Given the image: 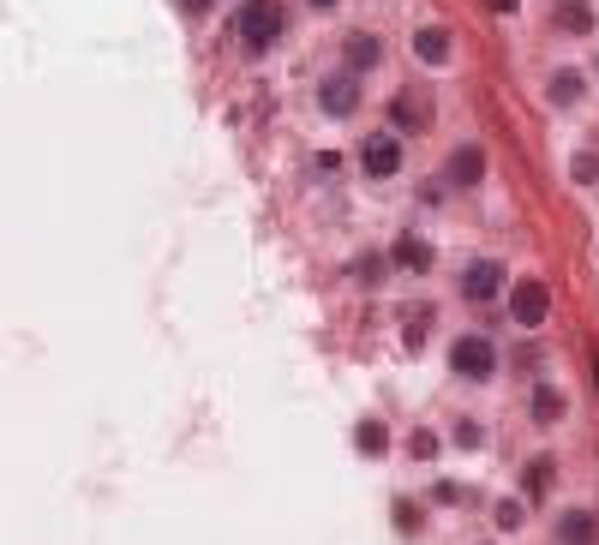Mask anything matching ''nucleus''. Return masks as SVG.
I'll return each instance as SVG.
<instances>
[{"label":"nucleus","mask_w":599,"mask_h":545,"mask_svg":"<svg viewBox=\"0 0 599 545\" xmlns=\"http://www.w3.org/2000/svg\"><path fill=\"white\" fill-rule=\"evenodd\" d=\"M228 36H234L246 54H270V48L288 36V12H282V0H240Z\"/></svg>","instance_id":"1"},{"label":"nucleus","mask_w":599,"mask_h":545,"mask_svg":"<svg viewBox=\"0 0 599 545\" xmlns=\"http://www.w3.org/2000/svg\"><path fill=\"white\" fill-rule=\"evenodd\" d=\"M450 372L468 378V384H486V378L498 372V348H492L486 336H462V342L450 348Z\"/></svg>","instance_id":"2"},{"label":"nucleus","mask_w":599,"mask_h":545,"mask_svg":"<svg viewBox=\"0 0 599 545\" xmlns=\"http://www.w3.org/2000/svg\"><path fill=\"white\" fill-rule=\"evenodd\" d=\"M510 318H516L522 330L546 324V318H552V288H546L540 276H522V282H516V294H510Z\"/></svg>","instance_id":"3"},{"label":"nucleus","mask_w":599,"mask_h":545,"mask_svg":"<svg viewBox=\"0 0 599 545\" xmlns=\"http://www.w3.org/2000/svg\"><path fill=\"white\" fill-rule=\"evenodd\" d=\"M360 168H366V180H390L402 168V138L396 132H372L360 144Z\"/></svg>","instance_id":"4"},{"label":"nucleus","mask_w":599,"mask_h":545,"mask_svg":"<svg viewBox=\"0 0 599 545\" xmlns=\"http://www.w3.org/2000/svg\"><path fill=\"white\" fill-rule=\"evenodd\" d=\"M498 288H504V264H498V258H474V264L462 270V294H468V300L486 306V300H498Z\"/></svg>","instance_id":"5"},{"label":"nucleus","mask_w":599,"mask_h":545,"mask_svg":"<svg viewBox=\"0 0 599 545\" xmlns=\"http://www.w3.org/2000/svg\"><path fill=\"white\" fill-rule=\"evenodd\" d=\"M480 174H486V150H480V144H456L444 180H450V186H480Z\"/></svg>","instance_id":"6"},{"label":"nucleus","mask_w":599,"mask_h":545,"mask_svg":"<svg viewBox=\"0 0 599 545\" xmlns=\"http://www.w3.org/2000/svg\"><path fill=\"white\" fill-rule=\"evenodd\" d=\"M342 60H348V78H354V72H372V66L384 60V42H378L372 30H354L348 48H342Z\"/></svg>","instance_id":"7"},{"label":"nucleus","mask_w":599,"mask_h":545,"mask_svg":"<svg viewBox=\"0 0 599 545\" xmlns=\"http://www.w3.org/2000/svg\"><path fill=\"white\" fill-rule=\"evenodd\" d=\"M318 108H324V114H354V108H360V84H354L348 72L330 78V84L318 90Z\"/></svg>","instance_id":"8"},{"label":"nucleus","mask_w":599,"mask_h":545,"mask_svg":"<svg viewBox=\"0 0 599 545\" xmlns=\"http://www.w3.org/2000/svg\"><path fill=\"white\" fill-rule=\"evenodd\" d=\"M390 120H396V132H426V126H432V108H426L414 90H402V96L390 102Z\"/></svg>","instance_id":"9"},{"label":"nucleus","mask_w":599,"mask_h":545,"mask_svg":"<svg viewBox=\"0 0 599 545\" xmlns=\"http://www.w3.org/2000/svg\"><path fill=\"white\" fill-rule=\"evenodd\" d=\"M558 545H599V516L594 510H570L558 522Z\"/></svg>","instance_id":"10"},{"label":"nucleus","mask_w":599,"mask_h":545,"mask_svg":"<svg viewBox=\"0 0 599 545\" xmlns=\"http://www.w3.org/2000/svg\"><path fill=\"white\" fill-rule=\"evenodd\" d=\"M390 258H396L408 276H426V270H432V246H426V240H414V234H402V240L390 246Z\"/></svg>","instance_id":"11"},{"label":"nucleus","mask_w":599,"mask_h":545,"mask_svg":"<svg viewBox=\"0 0 599 545\" xmlns=\"http://www.w3.org/2000/svg\"><path fill=\"white\" fill-rule=\"evenodd\" d=\"M414 54H420V60H432V66H438V60H444V54H450V30H444V24H426V30H420V36H414Z\"/></svg>","instance_id":"12"},{"label":"nucleus","mask_w":599,"mask_h":545,"mask_svg":"<svg viewBox=\"0 0 599 545\" xmlns=\"http://www.w3.org/2000/svg\"><path fill=\"white\" fill-rule=\"evenodd\" d=\"M582 90H588V78H582V72H570V66H564V72H552V102H558V108L582 102Z\"/></svg>","instance_id":"13"},{"label":"nucleus","mask_w":599,"mask_h":545,"mask_svg":"<svg viewBox=\"0 0 599 545\" xmlns=\"http://www.w3.org/2000/svg\"><path fill=\"white\" fill-rule=\"evenodd\" d=\"M558 420H564V396L552 384H540L534 390V426H558Z\"/></svg>","instance_id":"14"},{"label":"nucleus","mask_w":599,"mask_h":545,"mask_svg":"<svg viewBox=\"0 0 599 545\" xmlns=\"http://www.w3.org/2000/svg\"><path fill=\"white\" fill-rule=\"evenodd\" d=\"M522 492H528V498H546V492H552V462H546V456H534V462L522 468Z\"/></svg>","instance_id":"15"},{"label":"nucleus","mask_w":599,"mask_h":545,"mask_svg":"<svg viewBox=\"0 0 599 545\" xmlns=\"http://www.w3.org/2000/svg\"><path fill=\"white\" fill-rule=\"evenodd\" d=\"M354 444H360V456H384V450H390V432H384L378 420H360V432H354Z\"/></svg>","instance_id":"16"},{"label":"nucleus","mask_w":599,"mask_h":545,"mask_svg":"<svg viewBox=\"0 0 599 545\" xmlns=\"http://www.w3.org/2000/svg\"><path fill=\"white\" fill-rule=\"evenodd\" d=\"M522 522H528V516H522V504H516V498H504V504H498V528L510 534V528H522Z\"/></svg>","instance_id":"17"},{"label":"nucleus","mask_w":599,"mask_h":545,"mask_svg":"<svg viewBox=\"0 0 599 545\" xmlns=\"http://www.w3.org/2000/svg\"><path fill=\"white\" fill-rule=\"evenodd\" d=\"M570 174H576V180H594V174H599V156H594V150H582V156L570 162Z\"/></svg>","instance_id":"18"},{"label":"nucleus","mask_w":599,"mask_h":545,"mask_svg":"<svg viewBox=\"0 0 599 545\" xmlns=\"http://www.w3.org/2000/svg\"><path fill=\"white\" fill-rule=\"evenodd\" d=\"M558 24H576V30H588V24H594V12H588V6H564V12H558Z\"/></svg>","instance_id":"19"},{"label":"nucleus","mask_w":599,"mask_h":545,"mask_svg":"<svg viewBox=\"0 0 599 545\" xmlns=\"http://www.w3.org/2000/svg\"><path fill=\"white\" fill-rule=\"evenodd\" d=\"M456 444H462V450H480V426H474V420H462V426H456Z\"/></svg>","instance_id":"20"},{"label":"nucleus","mask_w":599,"mask_h":545,"mask_svg":"<svg viewBox=\"0 0 599 545\" xmlns=\"http://www.w3.org/2000/svg\"><path fill=\"white\" fill-rule=\"evenodd\" d=\"M414 456L432 462V456H438V438H432V432H414Z\"/></svg>","instance_id":"21"},{"label":"nucleus","mask_w":599,"mask_h":545,"mask_svg":"<svg viewBox=\"0 0 599 545\" xmlns=\"http://www.w3.org/2000/svg\"><path fill=\"white\" fill-rule=\"evenodd\" d=\"M420 336H426V312H408V348H420Z\"/></svg>","instance_id":"22"},{"label":"nucleus","mask_w":599,"mask_h":545,"mask_svg":"<svg viewBox=\"0 0 599 545\" xmlns=\"http://www.w3.org/2000/svg\"><path fill=\"white\" fill-rule=\"evenodd\" d=\"M396 528H402V534H414V528H420V516H414V504H396Z\"/></svg>","instance_id":"23"},{"label":"nucleus","mask_w":599,"mask_h":545,"mask_svg":"<svg viewBox=\"0 0 599 545\" xmlns=\"http://www.w3.org/2000/svg\"><path fill=\"white\" fill-rule=\"evenodd\" d=\"M180 6H186V12H204V6H210V0H180Z\"/></svg>","instance_id":"24"},{"label":"nucleus","mask_w":599,"mask_h":545,"mask_svg":"<svg viewBox=\"0 0 599 545\" xmlns=\"http://www.w3.org/2000/svg\"><path fill=\"white\" fill-rule=\"evenodd\" d=\"M492 6H498V12H510V6H516V0H492Z\"/></svg>","instance_id":"25"},{"label":"nucleus","mask_w":599,"mask_h":545,"mask_svg":"<svg viewBox=\"0 0 599 545\" xmlns=\"http://www.w3.org/2000/svg\"><path fill=\"white\" fill-rule=\"evenodd\" d=\"M312 6H336V0H312Z\"/></svg>","instance_id":"26"}]
</instances>
